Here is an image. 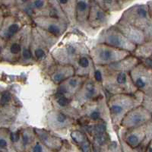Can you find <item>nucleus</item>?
<instances>
[{"mask_svg":"<svg viewBox=\"0 0 152 152\" xmlns=\"http://www.w3.org/2000/svg\"><path fill=\"white\" fill-rule=\"evenodd\" d=\"M97 67L94 69V78L111 95L135 94L138 92L129 72L113 70L107 66Z\"/></svg>","mask_w":152,"mask_h":152,"instance_id":"1","label":"nucleus"},{"mask_svg":"<svg viewBox=\"0 0 152 152\" xmlns=\"http://www.w3.org/2000/svg\"><path fill=\"white\" fill-rule=\"evenodd\" d=\"M135 94L111 95L107 103L109 116L114 126H119L126 114L135 107L141 105L142 97Z\"/></svg>","mask_w":152,"mask_h":152,"instance_id":"2","label":"nucleus"},{"mask_svg":"<svg viewBox=\"0 0 152 152\" xmlns=\"http://www.w3.org/2000/svg\"><path fill=\"white\" fill-rule=\"evenodd\" d=\"M88 53V48L83 43L72 40L61 43L54 49L51 56L56 64L73 66L81 55Z\"/></svg>","mask_w":152,"mask_h":152,"instance_id":"3","label":"nucleus"},{"mask_svg":"<svg viewBox=\"0 0 152 152\" xmlns=\"http://www.w3.org/2000/svg\"><path fill=\"white\" fill-rule=\"evenodd\" d=\"M89 55L94 66H109L125 59L131 53L106 44L97 43L90 50Z\"/></svg>","mask_w":152,"mask_h":152,"instance_id":"4","label":"nucleus"},{"mask_svg":"<svg viewBox=\"0 0 152 152\" xmlns=\"http://www.w3.org/2000/svg\"><path fill=\"white\" fill-rule=\"evenodd\" d=\"M120 21L145 31L151 27V8L148 4H136L126 9Z\"/></svg>","mask_w":152,"mask_h":152,"instance_id":"5","label":"nucleus"},{"mask_svg":"<svg viewBox=\"0 0 152 152\" xmlns=\"http://www.w3.org/2000/svg\"><path fill=\"white\" fill-rule=\"evenodd\" d=\"M56 37L37 27L31 30V50L35 62H43L47 59L50 47L55 43Z\"/></svg>","mask_w":152,"mask_h":152,"instance_id":"6","label":"nucleus"},{"mask_svg":"<svg viewBox=\"0 0 152 152\" xmlns=\"http://www.w3.org/2000/svg\"><path fill=\"white\" fill-rule=\"evenodd\" d=\"M98 43H103L117 50L133 53L136 46L126 39V37L115 26L104 30L100 34L97 40Z\"/></svg>","mask_w":152,"mask_h":152,"instance_id":"7","label":"nucleus"},{"mask_svg":"<svg viewBox=\"0 0 152 152\" xmlns=\"http://www.w3.org/2000/svg\"><path fill=\"white\" fill-rule=\"evenodd\" d=\"M32 19L35 27L56 38L64 34L69 25L67 20L59 16H40Z\"/></svg>","mask_w":152,"mask_h":152,"instance_id":"8","label":"nucleus"},{"mask_svg":"<svg viewBox=\"0 0 152 152\" xmlns=\"http://www.w3.org/2000/svg\"><path fill=\"white\" fill-rule=\"evenodd\" d=\"M129 73L133 85L138 92H141L143 94H151V69L145 67L142 63L139 62Z\"/></svg>","mask_w":152,"mask_h":152,"instance_id":"9","label":"nucleus"},{"mask_svg":"<svg viewBox=\"0 0 152 152\" xmlns=\"http://www.w3.org/2000/svg\"><path fill=\"white\" fill-rule=\"evenodd\" d=\"M102 96L100 85L95 81L94 78H88L84 81L77 94L74 96L72 100L80 107L97 100Z\"/></svg>","mask_w":152,"mask_h":152,"instance_id":"10","label":"nucleus"},{"mask_svg":"<svg viewBox=\"0 0 152 152\" xmlns=\"http://www.w3.org/2000/svg\"><path fill=\"white\" fill-rule=\"evenodd\" d=\"M81 108V116L94 123L104 122L110 117L107 104L103 96Z\"/></svg>","mask_w":152,"mask_h":152,"instance_id":"11","label":"nucleus"},{"mask_svg":"<svg viewBox=\"0 0 152 152\" xmlns=\"http://www.w3.org/2000/svg\"><path fill=\"white\" fill-rule=\"evenodd\" d=\"M151 121V113L139 105L126 114L120 125L127 129H131L144 126Z\"/></svg>","mask_w":152,"mask_h":152,"instance_id":"12","label":"nucleus"},{"mask_svg":"<svg viewBox=\"0 0 152 152\" xmlns=\"http://www.w3.org/2000/svg\"><path fill=\"white\" fill-rule=\"evenodd\" d=\"M18 8L32 18L40 16H56L50 0H28Z\"/></svg>","mask_w":152,"mask_h":152,"instance_id":"13","label":"nucleus"},{"mask_svg":"<svg viewBox=\"0 0 152 152\" xmlns=\"http://www.w3.org/2000/svg\"><path fill=\"white\" fill-rule=\"evenodd\" d=\"M110 14L105 12L96 3L91 1V9L88 18V28L93 30L104 28L108 24Z\"/></svg>","mask_w":152,"mask_h":152,"instance_id":"14","label":"nucleus"},{"mask_svg":"<svg viewBox=\"0 0 152 152\" xmlns=\"http://www.w3.org/2000/svg\"><path fill=\"white\" fill-rule=\"evenodd\" d=\"M75 119L63 111H50L47 116V123L50 128L54 130H62L69 128L75 124Z\"/></svg>","mask_w":152,"mask_h":152,"instance_id":"15","label":"nucleus"},{"mask_svg":"<svg viewBox=\"0 0 152 152\" xmlns=\"http://www.w3.org/2000/svg\"><path fill=\"white\" fill-rule=\"evenodd\" d=\"M85 77L74 75L59 85V88L57 89V94L62 95L67 98L72 100V98L77 92L79 91L81 85H83L84 81L86 80Z\"/></svg>","mask_w":152,"mask_h":152,"instance_id":"16","label":"nucleus"},{"mask_svg":"<svg viewBox=\"0 0 152 152\" xmlns=\"http://www.w3.org/2000/svg\"><path fill=\"white\" fill-rule=\"evenodd\" d=\"M114 26L126 37L127 40L135 44L136 47L146 41L144 31L136 27L130 25L120 20Z\"/></svg>","mask_w":152,"mask_h":152,"instance_id":"17","label":"nucleus"},{"mask_svg":"<svg viewBox=\"0 0 152 152\" xmlns=\"http://www.w3.org/2000/svg\"><path fill=\"white\" fill-rule=\"evenodd\" d=\"M31 25H24L22 28V40H21V58L18 62L22 65H30L35 62L31 50Z\"/></svg>","mask_w":152,"mask_h":152,"instance_id":"18","label":"nucleus"},{"mask_svg":"<svg viewBox=\"0 0 152 152\" xmlns=\"http://www.w3.org/2000/svg\"><path fill=\"white\" fill-rule=\"evenodd\" d=\"M21 40H22V29L14 37L9 40V44L5 50V59L9 62H18L21 58Z\"/></svg>","mask_w":152,"mask_h":152,"instance_id":"19","label":"nucleus"},{"mask_svg":"<svg viewBox=\"0 0 152 152\" xmlns=\"http://www.w3.org/2000/svg\"><path fill=\"white\" fill-rule=\"evenodd\" d=\"M50 69L49 75L50 79L54 84L58 85L75 75L74 68L68 65L56 64Z\"/></svg>","mask_w":152,"mask_h":152,"instance_id":"20","label":"nucleus"},{"mask_svg":"<svg viewBox=\"0 0 152 152\" xmlns=\"http://www.w3.org/2000/svg\"><path fill=\"white\" fill-rule=\"evenodd\" d=\"M91 0H76L75 20L76 24L82 28H88V18L91 9Z\"/></svg>","mask_w":152,"mask_h":152,"instance_id":"21","label":"nucleus"},{"mask_svg":"<svg viewBox=\"0 0 152 152\" xmlns=\"http://www.w3.org/2000/svg\"><path fill=\"white\" fill-rule=\"evenodd\" d=\"M24 25L25 24L19 18L9 17L5 20L2 30V37L5 40H9L18 34Z\"/></svg>","mask_w":152,"mask_h":152,"instance_id":"22","label":"nucleus"},{"mask_svg":"<svg viewBox=\"0 0 152 152\" xmlns=\"http://www.w3.org/2000/svg\"><path fill=\"white\" fill-rule=\"evenodd\" d=\"M151 127V121L147 124L138 127V128L129 129L126 134V142L132 148H136L140 145L142 141L147 135L148 130Z\"/></svg>","mask_w":152,"mask_h":152,"instance_id":"23","label":"nucleus"},{"mask_svg":"<svg viewBox=\"0 0 152 152\" xmlns=\"http://www.w3.org/2000/svg\"><path fill=\"white\" fill-rule=\"evenodd\" d=\"M58 7L66 17L69 24H76L75 1L76 0H55Z\"/></svg>","mask_w":152,"mask_h":152,"instance_id":"24","label":"nucleus"},{"mask_svg":"<svg viewBox=\"0 0 152 152\" xmlns=\"http://www.w3.org/2000/svg\"><path fill=\"white\" fill-rule=\"evenodd\" d=\"M99 7L108 13L119 12L122 10L129 0H91Z\"/></svg>","mask_w":152,"mask_h":152,"instance_id":"25","label":"nucleus"},{"mask_svg":"<svg viewBox=\"0 0 152 152\" xmlns=\"http://www.w3.org/2000/svg\"><path fill=\"white\" fill-rule=\"evenodd\" d=\"M139 62H140V60L137 59L136 57L129 55V56L126 57L125 59H122V60L119 61L114 64L107 66V67L110 68V69H113V70H116V71L129 72L132 69L135 67Z\"/></svg>","mask_w":152,"mask_h":152,"instance_id":"26","label":"nucleus"},{"mask_svg":"<svg viewBox=\"0 0 152 152\" xmlns=\"http://www.w3.org/2000/svg\"><path fill=\"white\" fill-rule=\"evenodd\" d=\"M35 132L43 143L48 145L49 147L51 148H59L62 142L59 138H56V137L50 134L46 130L40 129L35 130Z\"/></svg>","mask_w":152,"mask_h":152,"instance_id":"27","label":"nucleus"},{"mask_svg":"<svg viewBox=\"0 0 152 152\" xmlns=\"http://www.w3.org/2000/svg\"><path fill=\"white\" fill-rule=\"evenodd\" d=\"M134 56L139 60L149 59L152 56V43L151 41H145L141 45L137 46L133 51Z\"/></svg>","mask_w":152,"mask_h":152,"instance_id":"28","label":"nucleus"},{"mask_svg":"<svg viewBox=\"0 0 152 152\" xmlns=\"http://www.w3.org/2000/svg\"><path fill=\"white\" fill-rule=\"evenodd\" d=\"M72 138L76 143L81 145L82 152H90V145L87 139L86 135L79 131H74L72 132Z\"/></svg>","mask_w":152,"mask_h":152,"instance_id":"29","label":"nucleus"},{"mask_svg":"<svg viewBox=\"0 0 152 152\" xmlns=\"http://www.w3.org/2000/svg\"><path fill=\"white\" fill-rule=\"evenodd\" d=\"M53 102L56 109L58 110L63 111V110L66 109L71 104L72 100L64 97V96L56 94L53 97Z\"/></svg>","mask_w":152,"mask_h":152,"instance_id":"30","label":"nucleus"},{"mask_svg":"<svg viewBox=\"0 0 152 152\" xmlns=\"http://www.w3.org/2000/svg\"><path fill=\"white\" fill-rule=\"evenodd\" d=\"M19 133V139H21L22 145L24 147H26L31 142L33 139L34 135L35 132L31 129H23L21 132H18Z\"/></svg>","mask_w":152,"mask_h":152,"instance_id":"31","label":"nucleus"},{"mask_svg":"<svg viewBox=\"0 0 152 152\" xmlns=\"http://www.w3.org/2000/svg\"><path fill=\"white\" fill-rule=\"evenodd\" d=\"M12 100V96L9 91H3L0 96V105L2 107H5L9 105Z\"/></svg>","mask_w":152,"mask_h":152,"instance_id":"32","label":"nucleus"},{"mask_svg":"<svg viewBox=\"0 0 152 152\" xmlns=\"http://www.w3.org/2000/svg\"><path fill=\"white\" fill-rule=\"evenodd\" d=\"M151 94H144L141 106H142L144 108H145V109L148 110L149 112L151 113Z\"/></svg>","mask_w":152,"mask_h":152,"instance_id":"33","label":"nucleus"},{"mask_svg":"<svg viewBox=\"0 0 152 152\" xmlns=\"http://www.w3.org/2000/svg\"><path fill=\"white\" fill-rule=\"evenodd\" d=\"M33 152H43V145L40 142H37L33 148Z\"/></svg>","mask_w":152,"mask_h":152,"instance_id":"34","label":"nucleus"},{"mask_svg":"<svg viewBox=\"0 0 152 152\" xmlns=\"http://www.w3.org/2000/svg\"><path fill=\"white\" fill-rule=\"evenodd\" d=\"M8 141L5 138H0V148L5 149L8 147Z\"/></svg>","mask_w":152,"mask_h":152,"instance_id":"35","label":"nucleus"},{"mask_svg":"<svg viewBox=\"0 0 152 152\" xmlns=\"http://www.w3.org/2000/svg\"><path fill=\"white\" fill-rule=\"evenodd\" d=\"M28 0H16V2H17V5L18 6H20V5H23L24 4L25 2H28Z\"/></svg>","mask_w":152,"mask_h":152,"instance_id":"36","label":"nucleus"},{"mask_svg":"<svg viewBox=\"0 0 152 152\" xmlns=\"http://www.w3.org/2000/svg\"><path fill=\"white\" fill-rule=\"evenodd\" d=\"M1 50H2V47H1V44H0V53H1Z\"/></svg>","mask_w":152,"mask_h":152,"instance_id":"37","label":"nucleus"},{"mask_svg":"<svg viewBox=\"0 0 152 152\" xmlns=\"http://www.w3.org/2000/svg\"></svg>","mask_w":152,"mask_h":152,"instance_id":"38","label":"nucleus"}]
</instances>
